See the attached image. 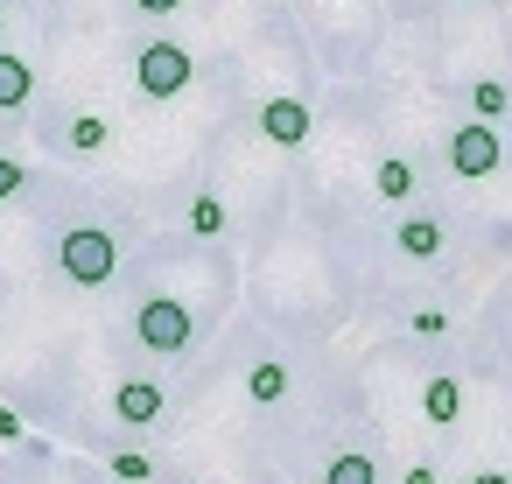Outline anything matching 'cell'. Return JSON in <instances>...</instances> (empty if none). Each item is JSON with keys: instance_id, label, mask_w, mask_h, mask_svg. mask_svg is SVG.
Returning <instances> with one entry per match:
<instances>
[{"instance_id": "1", "label": "cell", "mask_w": 512, "mask_h": 484, "mask_svg": "<svg viewBox=\"0 0 512 484\" xmlns=\"http://www.w3.org/2000/svg\"><path fill=\"white\" fill-rule=\"evenodd\" d=\"M57 267H64L71 288H106V281L120 274V246H113V232H99V225H71V232L57 239Z\"/></svg>"}, {"instance_id": "2", "label": "cell", "mask_w": 512, "mask_h": 484, "mask_svg": "<svg viewBox=\"0 0 512 484\" xmlns=\"http://www.w3.org/2000/svg\"><path fill=\"white\" fill-rule=\"evenodd\" d=\"M134 337H141V351H155V358H183L190 337H197V316H190L176 295H148V302L134 309Z\"/></svg>"}, {"instance_id": "3", "label": "cell", "mask_w": 512, "mask_h": 484, "mask_svg": "<svg viewBox=\"0 0 512 484\" xmlns=\"http://www.w3.org/2000/svg\"><path fill=\"white\" fill-rule=\"evenodd\" d=\"M190 78H197V64H190V50L183 43H148L141 57H134V85L148 92V99H183L190 92Z\"/></svg>"}, {"instance_id": "4", "label": "cell", "mask_w": 512, "mask_h": 484, "mask_svg": "<svg viewBox=\"0 0 512 484\" xmlns=\"http://www.w3.org/2000/svg\"><path fill=\"white\" fill-rule=\"evenodd\" d=\"M498 162H505V141H498L484 120H470V127H456V134H449V169H456V176H470V183H477V176H491Z\"/></svg>"}, {"instance_id": "5", "label": "cell", "mask_w": 512, "mask_h": 484, "mask_svg": "<svg viewBox=\"0 0 512 484\" xmlns=\"http://www.w3.org/2000/svg\"><path fill=\"white\" fill-rule=\"evenodd\" d=\"M113 414H120L127 428H155V421L169 414V393H162L155 379H141V372H134V379H120V386H113Z\"/></svg>"}, {"instance_id": "6", "label": "cell", "mask_w": 512, "mask_h": 484, "mask_svg": "<svg viewBox=\"0 0 512 484\" xmlns=\"http://www.w3.org/2000/svg\"><path fill=\"white\" fill-rule=\"evenodd\" d=\"M260 134H267L274 148H309V106H302L295 92L267 99V106H260Z\"/></svg>"}, {"instance_id": "7", "label": "cell", "mask_w": 512, "mask_h": 484, "mask_svg": "<svg viewBox=\"0 0 512 484\" xmlns=\"http://www.w3.org/2000/svg\"><path fill=\"white\" fill-rule=\"evenodd\" d=\"M29 92H36V71H29V57L0 50V113H22V106H29Z\"/></svg>"}, {"instance_id": "8", "label": "cell", "mask_w": 512, "mask_h": 484, "mask_svg": "<svg viewBox=\"0 0 512 484\" xmlns=\"http://www.w3.org/2000/svg\"><path fill=\"white\" fill-rule=\"evenodd\" d=\"M421 414H428L435 428H449V421L463 414V386H456V372H435V379L421 386Z\"/></svg>"}, {"instance_id": "9", "label": "cell", "mask_w": 512, "mask_h": 484, "mask_svg": "<svg viewBox=\"0 0 512 484\" xmlns=\"http://www.w3.org/2000/svg\"><path fill=\"white\" fill-rule=\"evenodd\" d=\"M393 246H400L407 260H435V253H442V225H435V218H400V225H393Z\"/></svg>"}, {"instance_id": "10", "label": "cell", "mask_w": 512, "mask_h": 484, "mask_svg": "<svg viewBox=\"0 0 512 484\" xmlns=\"http://www.w3.org/2000/svg\"><path fill=\"white\" fill-rule=\"evenodd\" d=\"M323 484H379V463H372L365 449H337V456L323 463Z\"/></svg>"}, {"instance_id": "11", "label": "cell", "mask_w": 512, "mask_h": 484, "mask_svg": "<svg viewBox=\"0 0 512 484\" xmlns=\"http://www.w3.org/2000/svg\"><path fill=\"white\" fill-rule=\"evenodd\" d=\"M246 393H253L260 407H274V400H288V365H281V358H260V365L246 372Z\"/></svg>"}, {"instance_id": "12", "label": "cell", "mask_w": 512, "mask_h": 484, "mask_svg": "<svg viewBox=\"0 0 512 484\" xmlns=\"http://www.w3.org/2000/svg\"><path fill=\"white\" fill-rule=\"evenodd\" d=\"M372 183H379V197H386V204H407V197H414V169H407L400 155H386V162L372 169Z\"/></svg>"}, {"instance_id": "13", "label": "cell", "mask_w": 512, "mask_h": 484, "mask_svg": "<svg viewBox=\"0 0 512 484\" xmlns=\"http://www.w3.org/2000/svg\"><path fill=\"white\" fill-rule=\"evenodd\" d=\"M505 106H512V92H505L498 78H477V85H470V113H477L484 127H491V120H505Z\"/></svg>"}, {"instance_id": "14", "label": "cell", "mask_w": 512, "mask_h": 484, "mask_svg": "<svg viewBox=\"0 0 512 484\" xmlns=\"http://www.w3.org/2000/svg\"><path fill=\"white\" fill-rule=\"evenodd\" d=\"M106 141H113V127H106L99 113H78V120H71V155H99Z\"/></svg>"}, {"instance_id": "15", "label": "cell", "mask_w": 512, "mask_h": 484, "mask_svg": "<svg viewBox=\"0 0 512 484\" xmlns=\"http://www.w3.org/2000/svg\"><path fill=\"white\" fill-rule=\"evenodd\" d=\"M190 232H197V239H218V232H225V204H218V197H190Z\"/></svg>"}, {"instance_id": "16", "label": "cell", "mask_w": 512, "mask_h": 484, "mask_svg": "<svg viewBox=\"0 0 512 484\" xmlns=\"http://www.w3.org/2000/svg\"><path fill=\"white\" fill-rule=\"evenodd\" d=\"M113 477H127V484H148V477H155V463H148L141 449H120V456H113Z\"/></svg>"}, {"instance_id": "17", "label": "cell", "mask_w": 512, "mask_h": 484, "mask_svg": "<svg viewBox=\"0 0 512 484\" xmlns=\"http://www.w3.org/2000/svg\"><path fill=\"white\" fill-rule=\"evenodd\" d=\"M414 337H449V316L442 309H414Z\"/></svg>"}, {"instance_id": "18", "label": "cell", "mask_w": 512, "mask_h": 484, "mask_svg": "<svg viewBox=\"0 0 512 484\" xmlns=\"http://www.w3.org/2000/svg\"><path fill=\"white\" fill-rule=\"evenodd\" d=\"M22 190V162H8V155H0V204H8Z\"/></svg>"}, {"instance_id": "19", "label": "cell", "mask_w": 512, "mask_h": 484, "mask_svg": "<svg viewBox=\"0 0 512 484\" xmlns=\"http://www.w3.org/2000/svg\"><path fill=\"white\" fill-rule=\"evenodd\" d=\"M22 435H29V421L15 407H0V442H22Z\"/></svg>"}, {"instance_id": "20", "label": "cell", "mask_w": 512, "mask_h": 484, "mask_svg": "<svg viewBox=\"0 0 512 484\" xmlns=\"http://www.w3.org/2000/svg\"><path fill=\"white\" fill-rule=\"evenodd\" d=\"M134 8H141V15H176L183 0H134Z\"/></svg>"}, {"instance_id": "21", "label": "cell", "mask_w": 512, "mask_h": 484, "mask_svg": "<svg viewBox=\"0 0 512 484\" xmlns=\"http://www.w3.org/2000/svg\"><path fill=\"white\" fill-rule=\"evenodd\" d=\"M400 484H435V470H428V463H414V470H407Z\"/></svg>"}, {"instance_id": "22", "label": "cell", "mask_w": 512, "mask_h": 484, "mask_svg": "<svg viewBox=\"0 0 512 484\" xmlns=\"http://www.w3.org/2000/svg\"><path fill=\"white\" fill-rule=\"evenodd\" d=\"M470 484H512V477H505V470H477Z\"/></svg>"}, {"instance_id": "23", "label": "cell", "mask_w": 512, "mask_h": 484, "mask_svg": "<svg viewBox=\"0 0 512 484\" xmlns=\"http://www.w3.org/2000/svg\"><path fill=\"white\" fill-rule=\"evenodd\" d=\"M0 36H8V15H0Z\"/></svg>"}]
</instances>
